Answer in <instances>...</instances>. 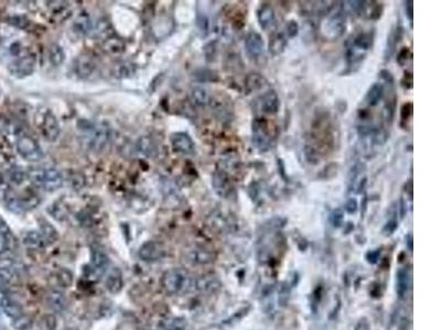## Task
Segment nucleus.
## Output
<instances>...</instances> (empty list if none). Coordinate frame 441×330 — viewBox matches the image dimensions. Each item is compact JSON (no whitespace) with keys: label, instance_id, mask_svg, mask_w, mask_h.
Instances as JSON below:
<instances>
[{"label":"nucleus","instance_id":"18","mask_svg":"<svg viewBox=\"0 0 441 330\" xmlns=\"http://www.w3.org/2000/svg\"><path fill=\"white\" fill-rule=\"evenodd\" d=\"M213 189L218 196L228 197L231 193V182L230 178L224 171L218 170L213 174Z\"/></svg>","mask_w":441,"mask_h":330},{"label":"nucleus","instance_id":"25","mask_svg":"<svg viewBox=\"0 0 441 330\" xmlns=\"http://www.w3.org/2000/svg\"><path fill=\"white\" fill-rule=\"evenodd\" d=\"M45 297H47V303L49 304V306L55 312H63L67 308V299L60 290L50 289Z\"/></svg>","mask_w":441,"mask_h":330},{"label":"nucleus","instance_id":"29","mask_svg":"<svg viewBox=\"0 0 441 330\" xmlns=\"http://www.w3.org/2000/svg\"><path fill=\"white\" fill-rule=\"evenodd\" d=\"M0 307H2L3 312L12 319H15L17 317L22 315L21 306L14 300H11L10 297L7 296L3 297V299L0 300Z\"/></svg>","mask_w":441,"mask_h":330},{"label":"nucleus","instance_id":"45","mask_svg":"<svg viewBox=\"0 0 441 330\" xmlns=\"http://www.w3.org/2000/svg\"><path fill=\"white\" fill-rule=\"evenodd\" d=\"M44 325L47 330H56L57 327V321H56V317L53 314H48L44 316Z\"/></svg>","mask_w":441,"mask_h":330},{"label":"nucleus","instance_id":"42","mask_svg":"<svg viewBox=\"0 0 441 330\" xmlns=\"http://www.w3.org/2000/svg\"><path fill=\"white\" fill-rule=\"evenodd\" d=\"M25 178H28L27 173L21 170H12L9 174L10 182L15 185H20L21 183L24 182Z\"/></svg>","mask_w":441,"mask_h":330},{"label":"nucleus","instance_id":"41","mask_svg":"<svg viewBox=\"0 0 441 330\" xmlns=\"http://www.w3.org/2000/svg\"><path fill=\"white\" fill-rule=\"evenodd\" d=\"M343 219H344V213H343L342 209L336 208L334 209L330 215V223L333 226L334 228H339L343 224Z\"/></svg>","mask_w":441,"mask_h":330},{"label":"nucleus","instance_id":"39","mask_svg":"<svg viewBox=\"0 0 441 330\" xmlns=\"http://www.w3.org/2000/svg\"><path fill=\"white\" fill-rule=\"evenodd\" d=\"M266 80L262 75L259 74H250L247 79H246V87L248 88L249 92H254V90H259L266 85Z\"/></svg>","mask_w":441,"mask_h":330},{"label":"nucleus","instance_id":"14","mask_svg":"<svg viewBox=\"0 0 441 330\" xmlns=\"http://www.w3.org/2000/svg\"><path fill=\"white\" fill-rule=\"evenodd\" d=\"M171 145L174 152L189 155L196 150V144L189 134L185 132H177L171 135Z\"/></svg>","mask_w":441,"mask_h":330},{"label":"nucleus","instance_id":"22","mask_svg":"<svg viewBox=\"0 0 441 330\" xmlns=\"http://www.w3.org/2000/svg\"><path fill=\"white\" fill-rule=\"evenodd\" d=\"M135 149L137 153L145 158H152L158 153L157 144H155L154 141L150 137H148V135H142V137H140L137 142H136Z\"/></svg>","mask_w":441,"mask_h":330},{"label":"nucleus","instance_id":"43","mask_svg":"<svg viewBox=\"0 0 441 330\" xmlns=\"http://www.w3.org/2000/svg\"><path fill=\"white\" fill-rule=\"evenodd\" d=\"M397 228H398V220L395 217H392L385 224L384 228H383V234H384L386 237H390L394 234L395 231H396Z\"/></svg>","mask_w":441,"mask_h":330},{"label":"nucleus","instance_id":"44","mask_svg":"<svg viewBox=\"0 0 441 330\" xmlns=\"http://www.w3.org/2000/svg\"><path fill=\"white\" fill-rule=\"evenodd\" d=\"M288 38H295L299 33V25H298L296 20H289L286 24V31Z\"/></svg>","mask_w":441,"mask_h":330},{"label":"nucleus","instance_id":"20","mask_svg":"<svg viewBox=\"0 0 441 330\" xmlns=\"http://www.w3.org/2000/svg\"><path fill=\"white\" fill-rule=\"evenodd\" d=\"M257 20L263 30H268L274 27L276 21L275 10L268 4L262 5L257 10Z\"/></svg>","mask_w":441,"mask_h":330},{"label":"nucleus","instance_id":"53","mask_svg":"<svg viewBox=\"0 0 441 330\" xmlns=\"http://www.w3.org/2000/svg\"><path fill=\"white\" fill-rule=\"evenodd\" d=\"M398 330H410V319L407 318L406 316L401 317L399 325H398Z\"/></svg>","mask_w":441,"mask_h":330},{"label":"nucleus","instance_id":"7","mask_svg":"<svg viewBox=\"0 0 441 330\" xmlns=\"http://www.w3.org/2000/svg\"><path fill=\"white\" fill-rule=\"evenodd\" d=\"M16 148L18 153L20 154L24 160L30 162L40 161L43 158V151L41 146L39 145L38 141L30 135H20L17 139Z\"/></svg>","mask_w":441,"mask_h":330},{"label":"nucleus","instance_id":"9","mask_svg":"<svg viewBox=\"0 0 441 330\" xmlns=\"http://www.w3.org/2000/svg\"><path fill=\"white\" fill-rule=\"evenodd\" d=\"M185 259L194 265H207L215 261L216 255L212 250L202 245H194L186 250Z\"/></svg>","mask_w":441,"mask_h":330},{"label":"nucleus","instance_id":"15","mask_svg":"<svg viewBox=\"0 0 441 330\" xmlns=\"http://www.w3.org/2000/svg\"><path fill=\"white\" fill-rule=\"evenodd\" d=\"M207 226L218 234H229L234 228V223L223 212L215 211L207 217Z\"/></svg>","mask_w":441,"mask_h":330},{"label":"nucleus","instance_id":"2","mask_svg":"<svg viewBox=\"0 0 441 330\" xmlns=\"http://www.w3.org/2000/svg\"><path fill=\"white\" fill-rule=\"evenodd\" d=\"M113 135V129L107 122L89 124L84 129L83 143L88 150L101 152L107 146Z\"/></svg>","mask_w":441,"mask_h":330},{"label":"nucleus","instance_id":"4","mask_svg":"<svg viewBox=\"0 0 441 330\" xmlns=\"http://www.w3.org/2000/svg\"><path fill=\"white\" fill-rule=\"evenodd\" d=\"M37 125L43 138L49 142H54L60 137L61 129L59 121L50 110H40L37 116Z\"/></svg>","mask_w":441,"mask_h":330},{"label":"nucleus","instance_id":"48","mask_svg":"<svg viewBox=\"0 0 441 330\" xmlns=\"http://www.w3.org/2000/svg\"><path fill=\"white\" fill-rule=\"evenodd\" d=\"M412 115H413V103L407 102L401 107V120L403 121L408 120L410 117H412Z\"/></svg>","mask_w":441,"mask_h":330},{"label":"nucleus","instance_id":"3","mask_svg":"<svg viewBox=\"0 0 441 330\" xmlns=\"http://www.w3.org/2000/svg\"><path fill=\"white\" fill-rule=\"evenodd\" d=\"M27 177L32 184L48 192L61 189L64 183L62 173L54 167H32L27 172Z\"/></svg>","mask_w":441,"mask_h":330},{"label":"nucleus","instance_id":"32","mask_svg":"<svg viewBox=\"0 0 441 330\" xmlns=\"http://www.w3.org/2000/svg\"><path fill=\"white\" fill-rule=\"evenodd\" d=\"M0 238H2V240L4 241L5 249L11 251L15 249L16 239L14 235H12V231L10 230L9 226L2 217H0Z\"/></svg>","mask_w":441,"mask_h":330},{"label":"nucleus","instance_id":"34","mask_svg":"<svg viewBox=\"0 0 441 330\" xmlns=\"http://www.w3.org/2000/svg\"><path fill=\"white\" fill-rule=\"evenodd\" d=\"M66 60V52L59 44H52L49 48V61L54 67L61 66Z\"/></svg>","mask_w":441,"mask_h":330},{"label":"nucleus","instance_id":"56","mask_svg":"<svg viewBox=\"0 0 441 330\" xmlns=\"http://www.w3.org/2000/svg\"><path fill=\"white\" fill-rule=\"evenodd\" d=\"M167 330H183V327H180V326H172V327H170V328H168Z\"/></svg>","mask_w":441,"mask_h":330},{"label":"nucleus","instance_id":"1","mask_svg":"<svg viewBox=\"0 0 441 330\" xmlns=\"http://www.w3.org/2000/svg\"><path fill=\"white\" fill-rule=\"evenodd\" d=\"M192 276L184 269L174 268L167 270L161 276L162 289L169 295H179L187 292L193 286Z\"/></svg>","mask_w":441,"mask_h":330},{"label":"nucleus","instance_id":"51","mask_svg":"<svg viewBox=\"0 0 441 330\" xmlns=\"http://www.w3.org/2000/svg\"><path fill=\"white\" fill-rule=\"evenodd\" d=\"M401 84H403L404 88H406V89H410L413 87V75H412V73H408V72L405 73L404 79H403V81H401Z\"/></svg>","mask_w":441,"mask_h":330},{"label":"nucleus","instance_id":"38","mask_svg":"<svg viewBox=\"0 0 441 330\" xmlns=\"http://www.w3.org/2000/svg\"><path fill=\"white\" fill-rule=\"evenodd\" d=\"M54 279L61 287H70L73 283V273L68 269H59L54 273Z\"/></svg>","mask_w":441,"mask_h":330},{"label":"nucleus","instance_id":"46","mask_svg":"<svg viewBox=\"0 0 441 330\" xmlns=\"http://www.w3.org/2000/svg\"><path fill=\"white\" fill-rule=\"evenodd\" d=\"M410 55H411V52H410V50H408V48H403L399 51L398 56H397V62L400 66L405 65L408 61V57H410Z\"/></svg>","mask_w":441,"mask_h":330},{"label":"nucleus","instance_id":"31","mask_svg":"<svg viewBox=\"0 0 441 330\" xmlns=\"http://www.w3.org/2000/svg\"><path fill=\"white\" fill-rule=\"evenodd\" d=\"M103 49L109 54H121L125 51V43L115 34L103 41Z\"/></svg>","mask_w":441,"mask_h":330},{"label":"nucleus","instance_id":"50","mask_svg":"<svg viewBox=\"0 0 441 330\" xmlns=\"http://www.w3.org/2000/svg\"><path fill=\"white\" fill-rule=\"evenodd\" d=\"M380 255H381V250L369 251L368 253L366 254V260H367V262L374 264V263L377 262V260L380 259Z\"/></svg>","mask_w":441,"mask_h":330},{"label":"nucleus","instance_id":"16","mask_svg":"<svg viewBox=\"0 0 441 330\" xmlns=\"http://www.w3.org/2000/svg\"><path fill=\"white\" fill-rule=\"evenodd\" d=\"M97 68V63L94 57L89 54H82L75 61V73L81 79H88Z\"/></svg>","mask_w":441,"mask_h":330},{"label":"nucleus","instance_id":"6","mask_svg":"<svg viewBox=\"0 0 441 330\" xmlns=\"http://www.w3.org/2000/svg\"><path fill=\"white\" fill-rule=\"evenodd\" d=\"M345 28V12L342 7L335 12H330L326 21L322 23V32L331 40L341 36L344 33Z\"/></svg>","mask_w":441,"mask_h":330},{"label":"nucleus","instance_id":"17","mask_svg":"<svg viewBox=\"0 0 441 330\" xmlns=\"http://www.w3.org/2000/svg\"><path fill=\"white\" fill-rule=\"evenodd\" d=\"M373 43H374V31L361 32L360 34H358L353 39L352 43L349 48L359 52V53L366 55V52L372 49Z\"/></svg>","mask_w":441,"mask_h":330},{"label":"nucleus","instance_id":"5","mask_svg":"<svg viewBox=\"0 0 441 330\" xmlns=\"http://www.w3.org/2000/svg\"><path fill=\"white\" fill-rule=\"evenodd\" d=\"M253 144L261 152H267L272 144V137L269 128L263 118H255L253 121Z\"/></svg>","mask_w":441,"mask_h":330},{"label":"nucleus","instance_id":"37","mask_svg":"<svg viewBox=\"0 0 441 330\" xmlns=\"http://www.w3.org/2000/svg\"><path fill=\"white\" fill-rule=\"evenodd\" d=\"M90 260L96 269L103 270L106 269L109 264L108 255L101 249H94L90 253Z\"/></svg>","mask_w":441,"mask_h":330},{"label":"nucleus","instance_id":"55","mask_svg":"<svg viewBox=\"0 0 441 330\" xmlns=\"http://www.w3.org/2000/svg\"><path fill=\"white\" fill-rule=\"evenodd\" d=\"M406 242H407V247H408V249H410V251H413V236L412 235H408V237L406 239Z\"/></svg>","mask_w":441,"mask_h":330},{"label":"nucleus","instance_id":"36","mask_svg":"<svg viewBox=\"0 0 441 330\" xmlns=\"http://www.w3.org/2000/svg\"><path fill=\"white\" fill-rule=\"evenodd\" d=\"M286 44H287V40H286V36H285V33L277 32V33H275L274 36H271L270 39V42H269L270 53L272 55H277L281 53L285 47H286Z\"/></svg>","mask_w":441,"mask_h":330},{"label":"nucleus","instance_id":"24","mask_svg":"<svg viewBox=\"0 0 441 330\" xmlns=\"http://www.w3.org/2000/svg\"><path fill=\"white\" fill-rule=\"evenodd\" d=\"M384 97V86L381 83H375L368 88L364 98V103L367 107L377 106Z\"/></svg>","mask_w":441,"mask_h":330},{"label":"nucleus","instance_id":"10","mask_svg":"<svg viewBox=\"0 0 441 330\" xmlns=\"http://www.w3.org/2000/svg\"><path fill=\"white\" fill-rule=\"evenodd\" d=\"M36 66V59L34 55H22L18 56L17 59L9 65L10 73L16 77H25L34 73Z\"/></svg>","mask_w":441,"mask_h":330},{"label":"nucleus","instance_id":"13","mask_svg":"<svg viewBox=\"0 0 441 330\" xmlns=\"http://www.w3.org/2000/svg\"><path fill=\"white\" fill-rule=\"evenodd\" d=\"M193 286L200 293L213 294L220 289V287H222V282H220L217 275L209 273L198 277V279L194 281Z\"/></svg>","mask_w":441,"mask_h":330},{"label":"nucleus","instance_id":"40","mask_svg":"<svg viewBox=\"0 0 441 330\" xmlns=\"http://www.w3.org/2000/svg\"><path fill=\"white\" fill-rule=\"evenodd\" d=\"M34 326V318L29 315H20L12 321V327L16 330H29Z\"/></svg>","mask_w":441,"mask_h":330},{"label":"nucleus","instance_id":"47","mask_svg":"<svg viewBox=\"0 0 441 330\" xmlns=\"http://www.w3.org/2000/svg\"><path fill=\"white\" fill-rule=\"evenodd\" d=\"M209 18L204 15H201L198 18V27L200 29L201 32H205L207 33V31H209Z\"/></svg>","mask_w":441,"mask_h":330},{"label":"nucleus","instance_id":"23","mask_svg":"<svg viewBox=\"0 0 441 330\" xmlns=\"http://www.w3.org/2000/svg\"><path fill=\"white\" fill-rule=\"evenodd\" d=\"M411 285V274L410 271L406 268H401L397 271L396 274V292L399 299H405L410 290Z\"/></svg>","mask_w":441,"mask_h":330},{"label":"nucleus","instance_id":"54","mask_svg":"<svg viewBox=\"0 0 441 330\" xmlns=\"http://www.w3.org/2000/svg\"><path fill=\"white\" fill-rule=\"evenodd\" d=\"M406 15L410 19L411 23H413V15H414V6H413V2H407L406 3Z\"/></svg>","mask_w":441,"mask_h":330},{"label":"nucleus","instance_id":"27","mask_svg":"<svg viewBox=\"0 0 441 330\" xmlns=\"http://www.w3.org/2000/svg\"><path fill=\"white\" fill-rule=\"evenodd\" d=\"M106 288L109 293L117 294L122 288V275L119 269L114 268L107 276Z\"/></svg>","mask_w":441,"mask_h":330},{"label":"nucleus","instance_id":"19","mask_svg":"<svg viewBox=\"0 0 441 330\" xmlns=\"http://www.w3.org/2000/svg\"><path fill=\"white\" fill-rule=\"evenodd\" d=\"M264 40L263 36L258 32H249L248 35L246 36L245 40V49L247 53L253 56L257 57L264 52Z\"/></svg>","mask_w":441,"mask_h":330},{"label":"nucleus","instance_id":"28","mask_svg":"<svg viewBox=\"0 0 441 330\" xmlns=\"http://www.w3.org/2000/svg\"><path fill=\"white\" fill-rule=\"evenodd\" d=\"M20 280V276L16 268L11 265L0 267V284L3 285H15Z\"/></svg>","mask_w":441,"mask_h":330},{"label":"nucleus","instance_id":"26","mask_svg":"<svg viewBox=\"0 0 441 330\" xmlns=\"http://www.w3.org/2000/svg\"><path fill=\"white\" fill-rule=\"evenodd\" d=\"M72 28L76 34L83 36V35H87L89 32L92 31L93 23L92 20H90L89 16L85 14V12H83V14H80L76 17Z\"/></svg>","mask_w":441,"mask_h":330},{"label":"nucleus","instance_id":"21","mask_svg":"<svg viewBox=\"0 0 441 330\" xmlns=\"http://www.w3.org/2000/svg\"><path fill=\"white\" fill-rule=\"evenodd\" d=\"M136 72H137V67L132 62H118L110 69V74L113 77L117 80H127L133 77Z\"/></svg>","mask_w":441,"mask_h":330},{"label":"nucleus","instance_id":"35","mask_svg":"<svg viewBox=\"0 0 441 330\" xmlns=\"http://www.w3.org/2000/svg\"><path fill=\"white\" fill-rule=\"evenodd\" d=\"M40 232L47 244L54 243L56 242L57 239H59V232L56 231V229L53 227V226H52L50 223L45 222V220H41Z\"/></svg>","mask_w":441,"mask_h":330},{"label":"nucleus","instance_id":"33","mask_svg":"<svg viewBox=\"0 0 441 330\" xmlns=\"http://www.w3.org/2000/svg\"><path fill=\"white\" fill-rule=\"evenodd\" d=\"M190 98L191 101L194 103L196 106L202 107L205 106L209 103L210 100V95L207 90L202 87V86H196L191 89L190 92Z\"/></svg>","mask_w":441,"mask_h":330},{"label":"nucleus","instance_id":"12","mask_svg":"<svg viewBox=\"0 0 441 330\" xmlns=\"http://www.w3.org/2000/svg\"><path fill=\"white\" fill-rule=\"evenodd\" d=\"M279 97L275 90H268L256 99V108L265 115H276L279 110Z\"/></svg>","mask_w":441,"mask_h":330},{"label":"nucleus","instance_id":"49","mask_svg":"<svg viewBox=\"0 0 441 330\" xmlns=\"http://www.w3.org/2000/svg\"><path fill=\"white\" fill-rule=\"evenodd\" d=\"M344 208H345V211L348 213H351V215L352 213H355L356 210H358V208H359L358 200H356L355 198H350L346 202Z\"/></svg>","mask_w":441,"mask_h":330},{"label":"nucleus","instance_id":"30","mask_svg":"<svg viewBox=\"0 0 441 330\" xmlns=\"http://www.w3.org/2000/svg\"><path fill=\"white\" fill-rule=\"evenodd\" d=\"M22 241L24 245H27L30 249H43L45 245H48L45 242L44 238L42 237L40 231H29L25 234L22 238Z\"/></svg>","mask_w":441,"mask_h":330},{"label":"nucleus","instance_id":"11","mask_svg":"<svg viewBox=\"0 0 441 330\" xmlns=\"http://www.w3.org/2000/svg\"><path fill=\"white\" fill-rule=\"evenodd\" d=\"M165 248L160 242L150 240L141 245L138 250V256L145 262H155L165 256Z\"/></svg>","mask_w":441,"mask_h":330},{"label":"nucleus","instance_id":"8","mask_svg":"<svg viewBox=\"0 0 441 330\" xmlns=\"http://www.w3.org/2000/svg\"><path fill=\"white\" fill-rule=\"evenodd\" d=\"M8 209L16 213H22L35 209L36 207L40 204V199L35 195L29 196H9L6 199Z\"/></svg>","mask_w":441,"mask_h":330},{"label":"nucleus","instance_id":"52","mask_svg":"<svg viewBox=\"0 0 441 330\" xmlns=\"http://www.w3.org/2000/svg\"><path fill=\"white\" fill-rule=\"evenodd\" d=\"M380 75H381L382 79L384 80L387 84H391V85H392V84L394 83V77H393L392 73L388 69H382Z\"/></svg>","mask_w":441,"mask_h":330}]
</instances>
